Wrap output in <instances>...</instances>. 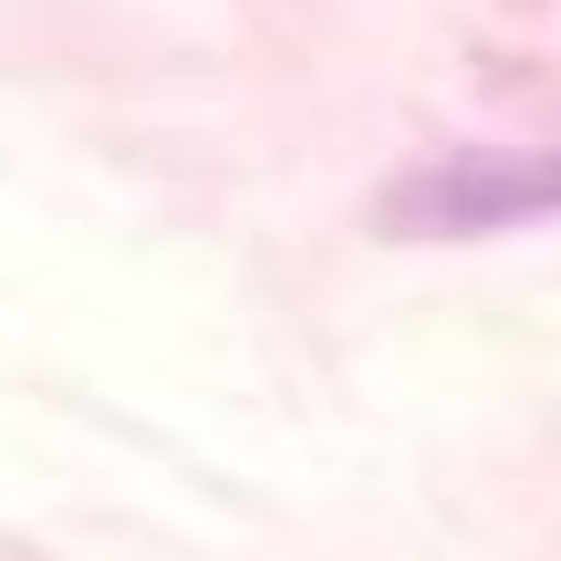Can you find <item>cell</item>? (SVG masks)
Masks as SVG:
<instances>
[{
  "label": "cell",
  "instance_id": "cell-1",
  "mask_svg": "<svg viewBox=\"0 0 561 561\" xmlns=\"http://www.w3.org/2000/svg\"><path fill=\"white\" fill-rule=\"evenodd\" d=\"M561 219V146H520V157H437L416 178L385 187L375 229L385 240H489V229Z\"/></svg>",
  "mask_w": 561,
  "mask_h": 561
}]
</instances>
